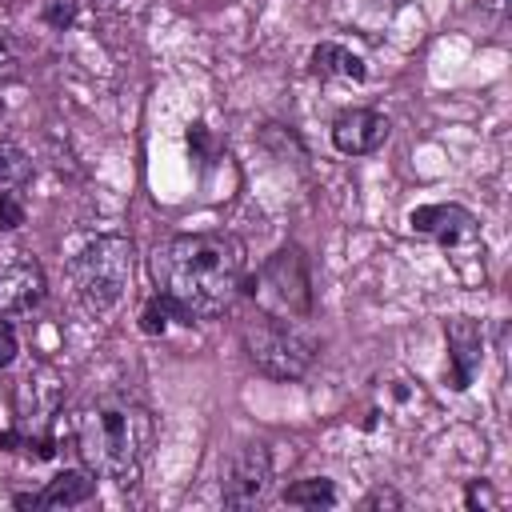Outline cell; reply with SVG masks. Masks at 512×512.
<instances>
[{
	"instance_id": "cell-1",
	"label": "cell",
	"mask_w": 512,
	"mask_h": 512,
	"mask_svg": "<svg viewBox=\"0 0 512 512\" xmlns=\"http://www.w3.org/2000/svg\"><path fill=\"white\" fill-rule=\"evenodd\" d=\"M152 276L176 320H208L232 308L244 284V244L228 232H184L152 252Z\"/></svg>"
},
{
	"instance_id": "cell-2",
	"label": "cell",
	"mask_w": 512,
	"mask_h": 512,
	"mask_svg": "<svg viewBox=\"0 0 512 512\" xmlns=\"http://www.w3.org/2000/svg\"><path fill=\"white\" fill-rule=\"evenodd\" d=\"M72 444L92 476L128 488L152 444V412L128 392H104L72 416Z\"/></svg>"
},
{
	"instance_id": "cell-3",
	"label": "cell",
	"mask_w": 512,
	"mask_h": 512,
	"mask_svg": "<svg viewBox=\"0 0 512 512\" xmlns=\"http://www.w3.org/2000/svg\"><path fill=\"white\" fill-rule=\"evenodd\" d=\"M132 264H136V248H132L128 236H96V240H88L72 260V280H76L80 304L92 316L112 312L128 292Z\"/></svg>"
},
{
	"instance_id": "cell-4",
	"label": "cell",
	"mask_w": 512,
	"mask_h": 512,
	"mask_svg": "<svg viewBox=\"0 0 512 512\" xmlns=\"http://www.w3.org/2000/svg\"><path fill=\"white\" fill-rule=\"evenodd\" d=\"M240 344H244L248 360L272 380H300L316 360V340L304 328H296L292 320H280L268 312L244 320Z\"/></svg>"
},
{
	"instance_id": "cell-5",
	"label": "cell",
	"mask_w": 512,
	"mask_h": 512,
	"mask_svg": "<svg viewBox=\"0 0 512 512\" xmlns=\"http://www.w3.org/2000/svg\"><path fill=\"white\" fill-rule=\"evenodd\" d=\"M252 292L268 316L280 320H304L312 312V276L300 248H280L264 260V268L252 280Z\"/></svg>"
},
{
	"instance_id": "cell-6",
	"label": "cell",
	"mask_w": 512,
	"mask_h": 512,
	"mask_svg": "<svg viewBox=\"0 0 512 512\" xmlns=\"http://www.w3.org/2000/svg\"><path fill=\"white\" fill-rule=\"evenodd\" d=\"M272 488V456L268 444L248 440L240 444L228 464H224V480H220V496L224 508H256Z\"/></svg>"
},
{
	"instance_id": "cell-7",
	"label": "cell",
	"mask_w": 512,
	"mask_h": 512,
	"mask_svg": "<svg viewBox=\"0 0 512 512\" xmlns=\"http://www.w3.org/2000/svg\"><path fill=\"white\" fill-rule=\"evenodd\" d=\"M60 404H64V376L48 364H32L16 384V424L32 428V436H36L48 428V420L60 412Z\"/></svg>"
},
{
	"instance_id": "cell-8",
	"label": "cell",
	"mask_w": 512,
	"mask_h": 512,
	"mask_svg": "<svg viewBox=\"0 0 512 512\" xmlns=\"http://www.w3.org/2000/svg\"><path fill=\"white\" fill-rule=\"evenodd\" d=\"M408 224H412V232L432 236L448 252H472L480 244V224L460 204H424L408 216Z\"/></svg>"
},
{
	"instance_id": "cell-9",
	"label": "cell",
	"mask_w": 512,
	"mask_h": 512,
	"mask_svg": "<svg viewBox=\"0 0 512 512\" xmlns=\"http://www.w3.org/2000/svg\"><path fill=\"white\" fill-rule=\"evenodd\" d=\"M44 300V268L28 256L0 264V320L32 312Z\"/></svg>"
},
{
	"instance_id": "cell-10",
	"label": "cell",
	"mask_w": 512,
	"mask_h": 512,
	"mask_svg": "<svg viewBox=\"0 0 512 512\" xmlns=\"http://www.w3.org/2000/svg\"><path fill=\"white\" fill-rule=\"evenodd\" d=\"M392 124L388 116L372 112V108H352V112H340L336 124H332V144L344 152V156H368L376 152L384 140H388Z\"/></svg>"
},
{
	"instance_id": "cell-11",
	"label": "cell",
	"mask_w": 512,
	"mask_h": 512,
	"mask_svg": "<svg viewBox=\"0 0 512 512\" xmlns=\"http://www.w3.org/2000/svg\"><path fill=\"white\" fill-rule=\"evenodd\" d=\"M444 336H448V352H452V388H468L484 360V332L476 320L452 316L444 324Z\"/></svg>"
},
{
	"instance_id": "cell-12",
	"label": "cell",
	"mask_w": 512,
	"mask_h": 512,
	"mask_svg": "<svg viewBox=\"0 0 512 512\" xmlns=\"http://www.w3.org/2000/svg\"><path fill=\"white\" fill-rule=\"evenodd\" d=\"M96 492V476L92 472H60L40 496H16L20 508H72L92 500Z\"/></svg>"
},
{
	"instance_id": "cell-13",
	"label": "cell",
	"mask_w": 512,
	"mask_h": 512,
	"mask_svg": "<svg viewBox=\"0 0 512 512\" xmlns=\"http://www.w3.org/2000/svg\"><path fill=\"white\" fill-rule=\"evenodd\" d=\"M312 68L320 76H336V80H364V60L356 52H348L344 44H316L312 52Z\"/></svg>"
},
{
	"instance_id": "cell-14",
	"label": "cell",
	"mask_w": 512,
	"mask_h": 512,
	"mask_svg": "<svg viewBox=\"0 0 512 512\" xmlns=\"http://www.w3.org/2000/svg\"><path fill=\"white\" fill-rule=\"evenodd\" d=\"M284 504H296V508H328V504H336V488L324 476H308V480L288 484Z\"/></svg>"
},
{
	"instance_id": "cell-15",
	"label": "cell",
	"mask_w": 512,
	"mask_h": 512,
	"mask_svg": "<svg viewBox=\"0 0 512 512\" xmlns=\"http://www.w3.org/2000/svg\"><path fill=\"white\" fill-rule=\"evenodd\" d=\"M32 180V160L16 144H0V192H20Z\"/></svg>"
},
{
	"instance_id": "cell-16",
	"label": "cell",
	"mask_w": 512,
	"mask_h": 512,
	"mask_svg": "<svg viewBox=\"0 0 512 512\" xmlns=\"http://www.w3.org/2000/svg\"><path fill=\"white\" fill-rule=\"evenodd\" d=\"M168 316H176V312H172V304H168L164 296H152V300H148V308H144L140 328H144V332H164V328H168Z\"/></svg>"
},
{
	"instance_id": "cell-17",
	"label": "cell",
	"mask_w": 512,
	"mask_h": 512,
	"mask_svg": "<svg viewBox=\"0 0 512 512\" xmlns=\"http://www.w3.org/2000/svg\"><path fill=\"white\" fill-rule=\"evenodd\" d=\"M44 20H48L52 28H68V24L76 20V0H48V4H44Z\"/></svg>"
},
{
	"instance_id": "cell-18",
	"label": "cell",
	"mask_w": 512,
	"mask_h": 512,
	"mask_svg": "<svg viewBox=\"0 0 512 512\" xmlns=\"http://www.w3.org/2000/svg\"><path fill=\"white\" fill-rule=\"evenodd\" d=\"M24 224V204L16 192H0V228H20Z\"/></svg>"
},
{
	"instance_id": "cell-19",
	"label": "cell",
	"mask_w": 512,
	"mask_h": 512,
	"mask_svg": "<svg viewBox=\"0 0 512 512\" xmlns=\"http://www.w3.org/2000/svg\"><path fill=\"white\" fill-rule=\"evenodd\" d=\"M16 360V332L8 324H0V372Z\"/></svg>"
},
{
	"instance_id": "cell-20",
	"label": "cell",
	"mask_w": 512,
	"mask_h": 512,
	"mask_svg": "<svg viewBox=\"0 0 512 512\" xmlns=\"http://www.w3.org/2000/svg\"><path fill=\"white\" fill-rule=\"evenodd\" d=\"M20 72V64H16V56H12V48L0 40V80H12Z\"/></svg>"
},
{
	"instance_id": "cell-21",
	"label": "cell",
	"mask_w": 512,
	"mask_h": 512,
	"mask_svg": "<svg viewBox=\"0 0 512 512\" xmlns=\"http://www.w3.org/2000/svg\"><path fill=\"white\" fill-rule=\"evenodd\" d=\"M480 504H484V508H492L496 500H492V492H488L484 484H472V488H468V508H480Z\"/></svg>"
},
{
	"instance_id": "cell-22",
	"label": "cell",
	"mask_w": 512,
	"mask_h": 512,
	"mask_svg": "<svg viewBox=\"0 0 512 512\" xmlns=\"http://www.w3.org/2000/svg\"><path fill=\"white\" fill-rule=\"evenodd\" d=\"M376 504H400V496L396 492H372L368 496V508H376Z\"/></svg>"
},
{
	"instance_id": "cell-23",
	"label": "cell",
	"mask_w": 512,
	"mask_h": 512,
	"mask_svg": "<svg viewBox=\"0 0 512 512\" xmlns=\"http://www.w3.org/2000/svg\"><path fill=\"white\" fill-rule=\"evenodd\" d=\"M0 120H4V104H0Z\"/></svg>"
}]
</instances>
